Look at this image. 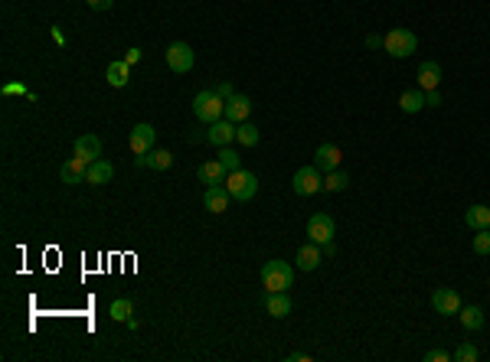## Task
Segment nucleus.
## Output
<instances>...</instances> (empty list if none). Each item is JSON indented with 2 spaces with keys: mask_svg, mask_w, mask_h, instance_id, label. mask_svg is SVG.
<instances>
[{
  "mask_svg": "<svg viewBox=\"0 0 490 362\" xmlns=\"http://www.w3.org/2000/svg\"><path fill=\"white\" fill-rule=\"evenodd\" d=\"M193 114H196L200 125H213L219 118H226V101L219 98L213 88H203L200 95L193 98Z\"/></svg>",
  "mask_w": 490,
  "mask_h": 362,
  "instance_id": "1",
  "label": "nucleus"
},
{
  "mask_svg": "<svg viewBox=\"0 0 490 362\" xmlns=\"http://www.w3.org/2000/svg\"><path fill=\"white\" fill-rule=\"evenodd\" d=\"M294 284V268L288 262H265L262 264V288L268 294H275V290H288Z\"/></svg>",
  "mask_w": 490,
  "mask_h": 362,
  "instance_id": "2",
  "label": "nucleus"
},
{
  "mask_svg": "<svg viewBox=\"0 0 490 362\" xmlns=\"http://www.w3.org/2000/svg\"><path fill=\"white\" fill-rule=\"evenodd\" d=\"M382 50L389 52L392 59H405V56H412V52L418 50V39H415L412 30L396 26V30H389V33L382 36Z\"/></svg>",
  "mask_w": 490,
  "mask_h": 362,
  "instance_id": "3",
  "label": "nucleus"
},
{
  "mask_svg": "<svg viewBox=\"0 0 490 362\" xmlns=\"http://www.w3.org/2000/svg\"><path fill=\"white\" fill-rule=\"evenodd\" d=\"M334 232H337V228H334V219H330L327 213H314L311 219H307V242H317L327 255L337 251L334 248Z\"/></svg>",
  "mask_w": 490,
  "mask_h": 362,
  "instance_id": "4",
  "label": "nucleus"
},
{
  "mask_svg": "<svg viewBox=\"0 0 490 362\" xmlns=\"http://www.w3.org/2000/svg\"><path fill=\"white\" fill-rule=\"evenodd\" d=\"M226 189L236 202H249L252 196L258 193V176L249 173V170H232V173L226 176Z\"/></svg>",
  "mask_w": 490,
  "mask_h": 362,
  "instance_id": "5",
  "label": "nucleus"
},
{
  "mask_svg": "<svg viewBox=\"0 0 490 362\" xmlns=\"http://www.w3.org/2000/svg\"><path fill=\"white\" fill-rule=\"evenodd\" d=\"M291 189L298 193V196H314L324 189V176H320V167L311 163V167H301L298 173L291 176Z\"/></svg>",
  "mask_w": 490,
  "mask_h": 362,
  "instance_id": "6",
  "label": "nucleus"
},
{
  "mask_svg": "<svg viewBox=\"0 0 490 362\" xmlns=\"http://www.w3.org/2000/svg\"><path fill=\"white\" fill-rule=\"evenodd\" d=\"M193 63H196V56H193V46H190V43H170V46H167V65H170L176 75L190 72Z\"/></svg>",
  "mask_w": 490,
  "mask_h": 362,
  "instance_id": "7",
  "label": "nucleus"
},
{
  "mask_svg": "<svg viewBox=\"0 0 490 362\" xmlns=\"http://www.w3.org/2000/svg\"><path fill=\"white\" fill-rule=\"evenodd\" d=\"M154 140H157V131H154V125H134L131 127V134H127V147H131V153H151L154 150Z\"/></svg>",
  "mask_w": 490,
  "mask_h": 362,
  "instance_id": "8",
  "label": "nucleus"
},
{
  "mask_svg": "<svg viewBox=\"0 0 490 362\" xmlns=\"http://www.w3.org/2000/svg\"><path fill=\"white\" fill-rule=\"evenodd\" d=\"M431 307L438 317H454V313L461 310V294L454 288H438L431 294Z\"/></svg>",
  "mask_w": 490,
  "mask_h": 362,
  "instance_id": "9",
  "label": "nucleus"
},
{
  "mask_svg": "<svg viewBox=\"0 0 490 362\" xmlns=\"http://www.w3.org/2000/svg\"><path fill=\"white\" fill-rule=\"evenodd\" d=\"M229 189H226V183H213V187H206V193H203V206L210 209L213 215H223L229 209Z\"/></svg>",
  "mask_w": 490,
  "mask_h": 362,
  "instance_id": "10",
  "label": "nucleus"
},
{
  "mask_svg": "<svg viewBox=\"0 0 490 362\" xmlns=\"http://www.w3.org/2000/svg\"><path fill=\"white\" fill-rule=\"evenodd\" d=\"M236 127H239V125H232L229 118H219V121H213V125H210V131H206V140H210V144H216V147H226V144H232V140H236Z\"/></svg>",
  "mask_w": 490,
  "mask_h": 362,
  "instance_id": "11",
  "label": "nucleus"
},
{
  "mask_svg": "<svg viewBox=\"0 0 490 362\" xmlns=\"http://www.w3.org/2000/svg\"><path fill=\"white\" fill-rule=\"evenodd\" d=\"M340 160H343V150H340L337 144H320V147L314 150V163L324 170V173L340 170Z\"/></svg>",
  "mask_w": 490,
  "mask_h": 362,
  "instance_id": "12",
  "label": "nucleus"
},
{
  "mask_svg": "<svg viewBox=\"0 0 490 362\" xmlns=\"http://www.w3.org/2000/svg\"><path fill=\"white\" fill-rule=\"evenodd\" d=\"M320 258H324V248H320L317 242H307V245L298 248V258H294V262H298L301 271H317V268H320Z\"/></svg>",
  "mask_w": 490,
  "mask_h": 362,
  "instance_id": "13",
  "label": "nucleus"
},
{
  "mask_svg": "<svg viewBox=\"0 0 490 362\" xmlns=\"http://www.w3.org/2000/svg\"><path fill=\"white\" fill-rule=\"evenodd\" d=\"M415 78H418V88H422V92H435V88L441 85V65L428 59V63L418 65V75H415Z\"/></svg>",
  "mask_w": 490,
  "mask_h": 362,
  "instance_id": "14",
  "label": "nucleus"
},
{
  "mask_svg": "<svg viewBox=\"0 0 490 362\" xmlns=\"http://www.w3.org/2000/svg\"><path fill=\"white\" fill-rule=\"evenodd\" d=\"M76 157H82L85 163L101 160V140L95 138V134H82V138H76Z\"/></svg>",
  "mask_w": 490,
  "mask_h": 362,
  "instance_id": "15",
  "label": "nucleus"
},
{
  "mask_svg": "<svg viewBox=\"0 0 490 362\" xmlns=\"http://www.w3.org/2000/svg\"><path fill=\"white\" fill-rule=\"evenodd\" d=\"M196 176H200L206 187H213V183H226L229 170L223 167V163H219V157H216V160H203L200 170H196Z\"/></svg>",
  "mask_w": 490,
  "mask_h": 362,
  "instance_id": "16",
  "label": "nucleus"
},
{
  "mask_svg": "<svg viewBox=\"0 0 490 362\" xmlns=\"http://www.w3.org/2000/svg\"><path fill=\"white\" fill-rule=\"evenodd\" d=\"M88 173V163L82 160V157H69V160L63 163V170H59V176H63V183H69V187H76V183H82Z\"/></svg>",
  "mask_w": 490,
  "mask_h": 362,
  "instance_id": "17",
  "label": "nucleus"
},
{
  "mask_svg": "<svg viewBox=\"0 0 490 362\" xmlns=\"http://www.w3.org/2000/svg\"><path fill=\"white\" fill-rule=\"evenodd\" d=\"M249 114H252V101L245 98V95H232V98L226 101V118L232 121V125L249 121Z\"/></svg>",
  "mask_w": 490,
  "mask_h": 362,
  "instance_id": "18",
  "label": "nucleus"
},
{
  "mask_svg": "<svg viewBox=\"0 0 490 362\" xmlns=\"http://www.w3.org/2000/svg\"><path fill=\"white\" fill-rule=\"evenodd\" d=\"M134 163H138V167H151V170H170V167H174V153L154 147L151 153H141Z\"/></svg>",
  "mask_w": 490,
  "mask_h": 362,
  "instance_id": "19",
  "label": "nucleus"
},
{
  "mask_svg": "<svg viewBox=\"0 0 490 362\" xmlns=\"http://www.w3.org/2000/svg\"><path fill=\"white\" fill-rule=\"evenodd\" d=\"M114 176V167L108 160H95L88 163V173H85V183H92V187H105V183H112Z\"/></svg>",
  "mask_w": 490,
  "mask_h": 362,
  "instance_id": "20",
  "label": "nucleus"
},
{
  "mask_svg": "<svg viewBox=\"0 0 490 362\" xmlns=\"http://www.w3.org/2000/svg\"><path fill=\"white\" fill-rule=\"evenodd\" d=\"M265 310H268V317L285 320V317L291 313V297L285 294V290H275V294H268V297H265Z\"/></svg>",
  "mask_w": 490,
  "mask_h": 362,
  "instance_id": "21",
  "label": "nucleus"
},
{
  "mask_svg": "<svg viewBox=\"0 0 490 362\" xmlns=\"http://www.w3.org/2000/svg\"><path fill=\"white\" fill-rule=\"evenodd\" d=\"M465 225L471 232H480V228H490V206L478 202V206H471L465 213Z\"/></svg>",
  "mask_w": 490,
  "mask_h": 362,
  "instance_id": "22",
  "label": "nucleus"
},
{
  "mask_svg": "<svg viewBox=\"0 0 490 362\" xmlns=\"http://www.w3.org/2000/svg\"><path fill=\"white\" fill-rule=\"evenodd\" d=\"M399 108H402L405 114H418L422 108H428L425 92H422V88H409V92H402V95H399Z\"/></svg>",
  "mask_w": 490,
  "mask_h": 362,
  "instance_id": "23",
  "label": "nucleus"
},
{
  "mask_svg": "<svg viewBox=\"0 0 490 362\" xmlns=\"http://www.w3.org/2000/svg\"><path fill=\"white\" fill-rule=\"evenodd\" d=\"M105 78H108V85H112V88H125V85H127V78H131V65H127L125 59H118V63L108 65Z\"/></svg>",
  "mask_w": 490,
  "mask_h": 362,
  "instance_id": "24",
  "label": "nucleus"
},
{
  "mask_svg": "<svg viewBox=\"0 0 490 362\" xmlns=\"http://www.w3.org/2000/svg\"><path fill=\"white\" fill-rule=\"evenodd\" d=\"M458 317H461V326H465L467 333H474V330H480V326H484V310H480L478 304L461 307V310H458Z\"/></svg>",
  "mask_w": 490,
  "mask_h": 362,
  "instance_id": "25",
  "label": "nucleus"
},
{
  "mask_svg": "<svg viewBox=\"0 0 490 362\" xmlns=\"http://www.w3.org/2000/svg\"><path fill=\"white\" fill-rule=\"evenodd\" d=\"M347 187H350V176L343 173V170H330V173L324 176V189H327V193H343Z\"/></svg>",
  "mask_w": 490,
  "mask_h": 362,
  "instance_id": "26",
  "label": "nucleus"
},
{
  "mask_svg": "<svg viewBox=\"0 0 490 362\" xmlns=\"http://www.w3.org/2000/svg\"><path fill=\"white\" fill-rule=\"evenodd\" d=\"M258 138H262V134H258V127L249 125V121H242V125L236 127V140H239L242 147H255V144H258Z\"/></svg>",
  "mask_w": 490,
  "mask_h": 362,
  "instance_id": "27",
  "label": "nucleus"
},
{
  "mask_svg": "<svg viewBox=\"0 0 490 362\" xmlns=\"http://www.w3.org/2000/svg\"><path fill=\"white\" fill-rule=\"evenodd\" d=\"M219 163L226 167L229 173H232V170H242V157L236 153V150H232V144H226V147H219Z\"/></svg>",
  "mask_w": 490,
  "mask_h": 362,
  "instance_id": "28",
  "label": "nucleus"
},
{
  "mask_svg": "<svg viewBox=\"0 0 490 362\" xmlns=\"http://www.w3.org/2000/svg\"><path fill=\"white\" fill-rule=\"evenodd\" d=\"M131 310H134V304H131L127 297H118L112 304V317H114V320H125V323H127V320H131Z\"/></svg>",
  "mask_w": 490,
  "mask_h": 362,
  "instance_id": "29",
  "label": "nucleus"
},
{
  "mask_svg": "<svg viewBox=\"0 0 490 362\" xmlns=\"http://www.w3.org/2000/svg\"><path fill=\"white\" fill-rule=\"evenodd\" d=\"M451 359H454V362H478V359H480V352L474 350L471 343H461V346H458V350L451 352Z\"/></svg>",
  "mask_w": 490,
  "mask_h": 362,
  "instance_id": "30",
  "label": "nucleus"
},
{
  "mask_svg": "<svg viewBox=\"0 0 490 362\" xmlns=\"http://www.w3.org/2000/svg\"><path fill=\"white\" fill-rule=\"evenodd\" d=\"M471 248H474V255H490V228H480L471 242Z\"/></svg>",
  "mask_w": 490,
  "mask_h": 362,
  "instance_id": "31",
  "label": "nucleus"
},
{
  "mask_svg": "<svg viewBox=\"0 0 490 362\" xmlns=\"http://www.w3.org/2000/svg\"><path fill=\"white\" fill-rule=\"evenodd\" d=\"M0 92H3V95H30L23 82H7V85L0 88ZM30 98H33V95H30Z\"/></svg>",
  "mask_w": 490,
  "mask_h": 362,
  "instance_id": "32",
  "label": "nucleus"
},
{
  "mask_svg": "<svg viewBox=\"0 0 490 362\" xmlns=\"http://www.w3.org/2000/svg\"><path fill=\"white\" fill-rule=\"evenodd\" d=\"M213 92H216V95H219V98H223V101H229V98H232V95H236V92H232V82H219V85H216Z\"/></svg>",
  "mask_w": 490,
  "mask_h": 362,
  "instance_id": "33",
  "label": "nucleus"
},
{
  "mask_svg": "<svg viewBox=\"0 0 490 362\" xmlns=\"http://www.w3.org/2000/svg\"><path fill=\"white\" fill-rule=\"evenodd\" d=\"M425 359H428V362H448L451 356H448L445 350H428V352H425Z\"/></svg>",
  "mask_w": 490,
  "mask_h": 362,
  "instance_id": "34",
  "label": "nucleus"
},
{
  "mask_svg": "<svg viewBox=\"0 0 490 362\" xmlns=\"http://www.w3.org/2000/svg\"><path fill=\"white\" fill-rule=\"evenodd\" d=\"M88 7H92V10H112L114 0H88Z\"/></svg>",
  "mask_w": 490,
  "mask_h": 362,
  "instance_id": "35",
  "label": "nucleus"
},
{
  "mask_svg": "<svg viewBox=\"0 0 490 362\" xmlns=\"http://www.w3.org/2000/svg\"><path fill=\"white\" fill-rule=\"evenodd\" d=\"M125 63H127V65H134V63H141V50H138V46H131V50H127V52H125Z\"/></svg>",
  "mask_w": 490,
  "mask_h": 362,
  "instance_id": "36",
  "label": "nucleus"
},
{
  "mask_svg": "<svg viewBox=\"0 0 490 362\" xmlns=\"http://www.w3.org/2000/svg\"><path fill=\"white\" fill-rule=\"evenodd\" d=\"M425 101H428V108H438V105H441L438 88H435V92H425Z\"/></svg>",
  "mask_w": 490,
  "mask_h": 362,
  "instance_id": "37",
  "label": "nucleus"
},
{
  "mask_svg": "<svg viewBox=\"0 0 490 362\" xmlns=\"http://www.w3.org/2000/svg\"><path fill=\"white\" fill-rule=\"evenodd\" d=\"M366 46H369V50H382V39H379V36H366Z\"/></svg>",
  "mask_w": 490,
  "mask_h": 362,
  "instance_id": "38",
  "label": "nucleus"
},
{
  "mask_svg": "<svg viewBox=\"0 0 490 362\" xmlns=\"http://www.w3.org/2000/svg\"><path fill=\"white\" fill-rule=\"evenodd\" d=\"M288 359L291 362H311V356H307V352H291Z\"/></svg>",
  "mask_w": 490,
  "mask_h": 362,
  "instance_id": "39",
  "label": "nucleus"
},
{
  "mask_svg": "<svg viewBox=\"0 0 490 362\" xmlns=\"http://www.w3.org/2000/svg\"><path fill=\"white\" fill-rule=\"evenodd\" d=\"M52 39H56L59 46H63V43H65V33H63V30H59V26H52Z\"/></svg>",
  "mask_w": 490,
  "mask_h": 362,
  "instance_id": "40",
  "label": "nucleus"
}]
</instances>
